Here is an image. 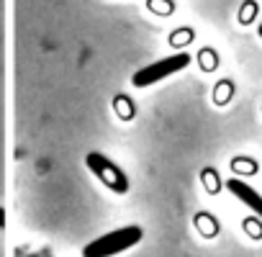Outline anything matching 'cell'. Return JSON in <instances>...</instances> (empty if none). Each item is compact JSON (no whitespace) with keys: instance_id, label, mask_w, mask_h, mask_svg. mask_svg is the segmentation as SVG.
<instances>
[{"instance_id":"obj_1","label":"cell","mask_w":262,"mask_h":257,"mask_svg":"<svg viewBox=\"0 0 262 257\" xmlns=\"http://www.w3.org/2000/svg\"><path fill=\"white\" fill-rule=\"evenodd\" d=\"M144 239V229L131 224V226H121V229H113L98 239H93L90 244H85L82 249V257H113L118 252H126L134 244H139Z\"/></svg>"},{"instance_id":"obj_2","label":"cell","mask_w":262,"mask_h":257,"mask_svg":"<svg viewBox=\"0 0 262 257\" xmlns=\"http://www.w3.org/2000/svg\"><path fill=\"white\" fill-rule=\"evenodd\" d=\"M190 65V54L188 52H178V54H170L165 59H157L152 65H144L142 70L134 72V77H131V85L134 88H149V85H157L160 80L185 70Z\"/></svg>"},{"instance_id":"obj_3","label":"cell","mask_w":262,"mask_h":257,"mask_svg":"<svg viewBox=\"0 0 262 257\" xmlns=\"http://www.w3.org/2000/svg\"><path fill=\"white\" fill-rule=\"evenodd\" d=\"M85 165H88V170H90L105 188H111L113 193H126V190H128V178H126L123 170H121L113 160H108L105 155L90 152V155L85 157Z\"/></svg>"},{"instance_id":"obj_4","label":"cell","mask_w":262,"mask_h":257,"mask_svg":"<svg viewBox=\"0 0 262 257\" xmlns=\"http://www.w3.org/2000/svg\"><path fill=\"white\" fill-rule=\"evenodd\" d=\"M226 188H229V193L236 196L247 208H252L257 219H262V196H259L249 183H244V180H239V178H229V180H226Z\"/></svg>"},{"instance_id":"obj_5","label":"cell","mask_w":262,"mask_h":257,"mask_svg":"<svg viewBox=\"0 0 262 257\" xmlns=\"http://www.w3.org/2000/svg\"><path fill=\"white\" fill-rule=\"evenodd\" d=\"M231 167H234V170H242V173H247V175H252V173H257V170H259L254 160H244V157L234 160V162H231Z\"/></svg>"},{"instance_id":"obj_6","label":"cell","mask_w":262,"mask_h":257,"mask_svg":"<svg viewBox=\"0 0 262 257\" xmlns=\"http://www.w3.org/2000/svg\"><path fill=\"white\" fill-rule=\"evenodd\" d=\"M244 229H247L249 237L262 239V219H247V221H244Z\"/></svg>"},{"instance_id":"obj_7","label":"cell","mask_w":262,"mask_h":257,"mask_svg":"<svg viewBox=\"0 0 262 257\" xmlns=\"http://www.w3.org/2000/svg\"><path fill=\"white\" fill-rule=\"evenodd\" d=\"M254 13H257V6L252 3V0H247V6H244V8H242V13H239V18H242V24H249Z\"/></svg>"},{"instance_id":"obj_8","label":"cell","mask_w":262,"mask_h":257,"mask_svg":"<svg viewBox=\"0 0 262 257\" xmlns=\"http://www.w3.org/2000/svg\"><path fill=\"white\" fill-rule=\"evenodd\" d=\"M257 31H259V39H262V24H259V29H257Z\"/></svg>"}]
</instances>
